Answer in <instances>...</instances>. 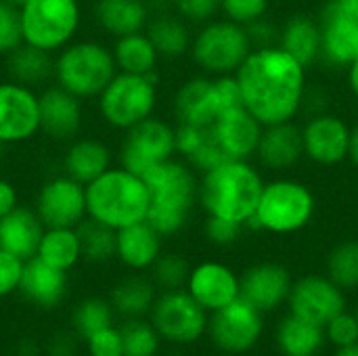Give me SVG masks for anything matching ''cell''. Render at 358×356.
<instances>
[{"mask_svg":"<svg viewBox=\"0 0 358 356\" xmlns=\"http://www.w3.org/2000/svg\"><path fill=\"white\" fill-rule=\"evenodd\" d=\"M235 80L245 109L264 126L287 122L300 107L304 67L283 48L250 52Z\"/></svg>","mask_w":358,"mask_h":356,"instance_id":"cell-1","label":"cell"},{"mask_svg":"<svg viewBox=\"0 0 358 356\" xmlns=\"http://www.w3.org/2000/svg\"><path fill=\"white\" fill-rule=\"evenodd\" d=\"M260 122L235 105L220 111L212 122L201 126L176 128V151L197 170H212L227 162H245L260 141Z\"/></svg>","mask_w":358,"mask_h":356,"instance_id":"cell-2","label":"cell"},{"mask_svg":"<svg viewBox=\"0 0 358 356\" xmlns=\"http://www.w3.org/2000/svg\"><path fill=\"white\" fill-rule=\"evenodd\" d=\"M149 189L147 222L162 235L170 237L182 231L199 195L193 170L176 159H166L143 176Z\"/></svg>","mask_w":358,"mask_h":356,"instance_id":"cell-3","label":"cell"},{"mask_svg":"<svg viewBox=\"0 0 358 356\" xmlns=\"http://www.w3.org/2000/svg\"><path fill=\"white\" fill-rule=\"evenodd\" d=\"M86 216L115 231L143 222L149 210V189L145 180L122 166H111L84 187Z\"/></svg>","mask_w":358,"mask_h":356,"instance_id":"cell-4","label":"cell"},{"mask_svg":"<svg viewBox=\"0 0 358 356\" xmlns=\"http://www.w3.org/2000/svg\"><path fill=\"white\" fill-rule=\"evenodd\" d=\"M260 174L245 162H227L203 172L199 201L210 216L245 222L256 214L262 195Z\"/></svg>","mask_w":358,"mask_h":356,"instance_id":"cell-5","label":"cell"},{"mask_svg":"<svg viewBox=\"0 0 358 356\" xmlns=\"http://www.w3.org/2000/svg\"><path fill=\"white\" fill-rule=\"evenodd\" d=\"M115 73L117 65L111 48L96 40H71L55 59L57 84L82 101L96 99Z\"/></svg>","mask_w":358,"mask_h":356,"instance_id":"cell-6","label":"cell"},{"mask_svg":"<svg viewBox=\"0 0 358 356\" xmlns=\"http://www.w3.org/2000/svg\"><path fill=\"white\" fill-rule=\"evenodd\" d=\"M96 99L105 124L126 132L153 115L157 105V73L136 76L117 71Z\"/></svg>","mask_w":358,"mask_h":356,"instance_id":"cell-7","label":"cell"},{"mask_svg":"<svg viewBox=\"0 0 358 356\" xmlns=\"http://www.w3.org/2000/svg\"><path fill=\"white\" fill-rule=\"evenodd\" d=\"M19 15L23 42L48 52L67 46L82 21L80 0H25Z\"/></svg>","mask_w":358,"mask_h":356,"instance_id":"cell-8","label":"cell"},{"mask_svg":"<svg viewBox=\"0 0 358 356\" xmlns=\"http://www.w3.org/2000/svg\"><path fill=\"white\" fill-rule=\"evenodd\" d=\"M315 210L310 191L294 180H277L262 189L256 214L243 225L254 229H268L275 233H289L302 229Z\"/></svg>","mask_w":358,"mask_h":356,"instance_id":"cell-9","label":"cell"},{"mask_svg":"<svg viewBox=\"0 0 358 356\" xmlns=\"http://www.w3.org/2000/svg\"><path fill=\"white\" fill-rule=\"evenodd\" d=\"M235 105H243L241 90L235 78H195L182 84L176 92L174 115L180 126H201L212 122L220 111Z\"/></svg>","mask_w":358,"mask_h":356,"instance_id":"cell-10","label":"cell"},{"mask_svg":"<svg viewBox=\"0 0 358 356\" xmlns=\"http://www.w3.org/2000/svg\"><path fill=\"white\" fill-rule=\"evenodd\" d=\"M191 52L199 67L224 76L241 67L252 52V42L241 23L214 21L195 36Z\"/></svg>","mask_w":358,"mask_h":356,"instance_id":"cell-11","label":"cell"},{"mask_svg":"<svg viewBox=\"0 0 358 356\" xmlns=\"http://www.w3.org/2000/svg\"><path fill=\"white\" fill-rule=\"evenodd\" d=\"M176 153V130L159 118H147L126 130L117 159L120 166L136 176H145L157 164Z\"/></svg>","mask_w":358,"mask_h":356,"instance_id":"cell-12","label":"cell"},{"mask_svg":"<svg viewBox=\"0 0 358 356\" xmlns=\"http://www.w3.org/2000/svg\"><path fill=\"white\" fill-rule=\"evenodd\" d=\"M151 321L159 338L174 344H191L208 329L206 308L185 290H170L155 298Z\"/></svg>","mask_w":358,"mask_h":356,"instance_id":"cell-13","label":"cell"},{"mask_svg":"<svg viewBox=\"0 0 358 356\" xmlns=\"http://www.w3.org/2000/svg\"><path fill=\"white\" fill-rule=\"evenodd\" d=\"M262 313L243 298H237L231 304L214 311L212 319L208 321L212 342L229 355H239L254 348L262 336Z\"/></svg>","mask_w":358,"mask_h":356,"instance_id":"cell-14","label":"cell"},{"mask_svg":"<svg viewBox=\"0 0 358 356\" xmlns=\"http://www.w3.org/2000/svg\"><path fill=\"white\" fill-rule=\"evenodd\" d=\"M34 210L44 229H76L86 218L84 185L67 174L52 176L40 187Z\"/></svg>","mask_w":358,"mask_h":356,"instance_id":"cell-15","label":"cell"},{"mask_svg":"<svg viewBox=\"0 0 358 356\" xmlns=\"http://www.w3.org/2000/svg\"><path fill=\"white\" fill-rule=\"evenodd\" d=\"M40 132V99L19 82H0V141L25 143Z\"/></svg>","mask_w":358,"mask_h":356,"instance_id":"cell-16","label":"cell"},{"mask_svg":"<svg viewBox=\"0 0 358 356\" xmlns=\"http://www.w3.org/2000/svg\"><path fill=\"white\" fill-rule=\"evenodd\" d=\"M287 300L292 315L321 327H325L334 317L346 311L342 287H338L331 279L319 275H310L294 283Z\"/></svg>","mask_w":358,"mask_h":356,"instance_id":"cell-17","label":"cell"},{"mask_svg":"<svg viewBox=\"0 0 358 356\" xmlns=\"http://www.w3.org/2000/svg\"><path fill=\"white\" fill-rule=\"evenodd\" d=\"M321 50L325 63L340 67L358 59V17L338 6L334 0L321 10Z\"/></svg>","mask_w":358,"mask_h":356,"instance_id":"cell-18","label":"cell"},{"mask_svg":"<svg viewBox=\"0 0 358 356\" xmlns=\"http://www.w3.org/2000/svg\"><path fill=\"white\" fill-rule=\"evenodd\" d=\"M40 132L59 143L78 138L84 124L82 99L63 90L59 84L44 88L40 94Z\"/></svg>","mask_w":358,"mask_h":356,"instance_id":"cell-19","label":"cell"},{"mask_svg":"<svg viewBox=\"0 0 358 356\" xmlns=\"http://www.w3.org/2000/svg\"><path fill=\"white\" fill-rule=\"evenodd\" d=\"M292 292V277L287 269L281 264L264 262L248 269L239 279V298L258 308L260 313H268L287 300Z\"/></svg>","mask_w":358,"mask_h":356,"instance_id":"cell-20","label":"cell"},{"mask_svg":"<svg viewBox=\"0 0 358 356\" xmlns=\"http://www.w3.org/2000/svg\"><path fill=\"white\" fill-rule=\"evenodd\" d=\"M187 292L206 311L214 313L239 298V279L220 262H203L191 271Z\"/></svg>","mask_w":358,"mask_h":356,"instance_id":"cell-21","label":"cell"},{"mask_svg":"<svg viewBox=\"0 0 358 356\" xmlns=\"http://www.w3.org/2000/svg\"><path fill=\"white\" fill-rule=\"evenodd\" d=\"M304 153L319 164H338L348 155L350 130L334 115L315 118L302 132Z\"/></svg>","mask_w":358,"mask_h":356,"instance_id":"cell-22","label":"cell"},{"mask_svg":"<svg viewBox=\"0 0 358 356\" xmlns=\"http://www.w3.org/2000/svg\"><path fill=\"white\" fill-rule=\"evenodd\" d=\"M67 273L48 266L40 258H29L23 262V273L19 281V292L27 302L40 308H55L63 302L67 294Z\"/></svg>","mask_w":358,"mask_h":356,"instance_id":"cell-23","label":"cell"},{"mask_svg":"<svg viewBox=\"0 0 358 356\" xmlns=\"http://www.w3.org/2000/svg\"><path fill=\"white\" fill-rule=\"evenodd\" d=\"M42 233L44 225L40 222L36 210L17 206L0 218V250L25 262L36 256Z\"/></svg>","mask_w":358,"mask_h":356,"instance_id":"cell-24","label":"cell"},{"mask_svg":"<svg viewBox=\"0 0 358 356\" xmlns=\"http://www.w3.org/2000/svg\"><path fill=\"white\" fill-rule=\"evenodd\" d=\"M162 254V235L147 222H136L117 231L115 256L132 271L151 269Z\"/></svg>","mask_w":358,"mask_h":356,"instance_id":"cell-25","label":"cell"},{"mask_svg":"<svg viewBox=\"0 0 358 356\" xmlns=\"http://www.w3.org/2000/svg\"><path fill=\"white\" fill-rule=\"evenodd\" d=\"M109 168H111V149L103 141L90 136L73 138L63 157V172L84 187L94 178H99Z\"/></svg>","mask_w":358,"mask_h":356,"instance_id":"cell-26","label":"cell"},{"mask_svg":"<svg viewBox=\"0 0 358 356\" xmlns=\"http://www.w3.org/2000/svg\"><path fill=\"white\" fill-rule=\"evenodd\" d=\"M151 13L145 0H94V19L103 31L120 38L145 31Z\"/></svg>","mask_w":358,"mask_h":356,"instance_id":"cell-27","label":"cell"},{"mask_svg":"<svg viewBox=\"0 0 358 356\" xmlns=\"http://www.w3.org/2000/svg\"><path fill=\"white\" fill-rule=\"evenodd\" d=\"M260 159L271 168H289L304 153L302 132L287 122L268 126L266 132L260 134L258 149Z\"/></svg>","mask_w":358,"mask_h":356,"instance_id":"cell-28","label":"cell"},{"mask_svg":"<svg viewBox=\"0 0 358 356\" xmlns=\"http://www.w3.org/2000/svg\"><path fill=\"white\" fill-rule=\"evenodd\" d=\"M6 71L13 82L29 88L42 86L55 78V57L48 50L23 42L10 55H6Z\"/></svg>","mask_w":358,"mask_h":356,"instance_id":"cell-29","label":"cell"},{"mask_svg":"<svg viewBox=\"0 0 358 356\" xmlns=\"http://www.w3.org/2000/svg\"><path fill=\"white\" fill-rule=\"evenodd\" d=\"M145 34L149 36L157 55L164 59H178L191 46L189 27L185 25L180 15H172L170 10L151 15L147 21Z\"/></svg>","mask_w":358,"mask_h":356,"instance_id":"cell-30","label":"cell"},{"mask_svg":"<svg viewBox=\"0 0 358 356\" xmlns=\"http://www.w3.org/2000/svg\"><path fill=\"white\" fill-rule=\"evenodd\" d=\"M275 338L285 356H315L325 342V327L289 315L281 321Z\"/></svg>","mask_w":358,"mask_h":356,"instance_id":"cell-31","label":"cell"},{"mask_svg":"<svg viewBox=\"0 0 358 356\" xmlns=\"http://www.w3.org/2000/svg\"><path fill=\"white\" fill-rule=\"evenodd\" d=\"M111 52H113L117 71L136 73V76H147L155 71V65L159 61V55L145 31L115 38Z\"/></svg>","mask_w":358,"mask_h":356,"instance_id":"cell-32","label":"cell"},{"mask_svg":"<svg viewBox=\"0 0 358 356\" xmlns=\"http://www.w3.org/2000/svg\"><path fill=\"white\" fill-rule=\"evenodd\" d=\"M36 258H40L52 269H59L65 273L71 271L82 258L76 229H44Z\"/></svg>","mask_w":358,"mask_h":356,"instance_id":"cell-33","label":"cell"},{"mask_svg":"<svg viewBox=\"0 0 358 356\" xmlns=\"http://www.w3.org/2000/svg\"><path fill=\"white\" fill-rule=\"evenodd\" d=\"M155 283L145 277H128L117 283L111 292L109 304L115 313L128 319H141L153 308L155 302Z\"/></svg>","mask_w":358,"mask_h":356,"instance_id":"cell-34","label":"cell"},{"mask_svg":"<svg viewBox=\"0 0 358 356\" xmlns=\"http://www.w3.org/2000/svg\"><path fill=\"white\" fill-rule=\"evenodd\" d=\"M281 42H283L281 48L287 55H292L304 67V65L313 63L319 57V50H321V31H319V25L313 23L304 15L292 17L287 21V25L283 27Z\"/></svg>","mask_w":358,"mask_h":356,"instance_id":"cell-35","label":"cell"},{"mask_svg":"<svg viewBox=\"0 0 358 356\" xmlns=\"http://www.w3.org/2000/svg\"><path fill=\"white\" fill-rule=\"evenodd\" d=\"M76 233L80 239V250H82L84 260L99 264V262H107L115 258V243H117L115 229L86 216L76 227Z\"/></svg>","mask_w":358,"mask_h":356,"instance_id":"cell-36","label":"cell"},{"mask_svg":"<svg viewBox=\"0 0 358 356\" xmlns=\"http://www.w3.org/2000/svg\"><path fill=\"white\" fill-rule=\"evenodd\" d=\"M113 306L107 300L101 298H88L80 302L73 311V329L82 340H88L101 329H107L113 325Z\"/></svg>","mask_w":358,"mask_h":356,"instance_id":"cell-37","label":"cell"},{"mask_svg":"<svg viewBox=\"0 0 358 356\" xmlns=\"http://www.w3.org/2000/svg\"><path fill=\"white\" fill-rule=\"evenodd\" d=\"M329 279L342 290L358 287V241L340 243L327 258Z\"/></svg>","mask_w":358,"mask_h":356,"instance_id":"cell-38","label":"cell"},{"mask_svg":"<svg viewBox=\"0 0 358 356\" xmlns=\"http://www.w3.org/2000/svg\"><path fill=\"white\" fill-rule=\"evenodd\" d=\"M124 356H155L159 350V334L151 323L130 319L122 329Z\"/></svg>","mask_w":358,"mask_h":356,"instance_id":"cell-39","label":"cell"},{"mask_svg":"<svg viewBox=\"0 0 358 356\" xmlns=\"http://www.w3.org/2000/svg\"><path fill=\"white\" fill-rule=\"evenodd\" d=\"M151 271H153V283L166 292L182 290V285H187L189 275H191L189 262L178 254H164V256L159 254Z\"/></svg>","mask_w":358,"mask_h":356,"instance_id":"cell-40","label":"cell"},{"mask_svg":"<svg viewBox=\"0 0 358 356\" xmlns=\"http://www.w3.org/2000/svg\"><path fill=\"white\" fill-rule=\"evenodd\" d=\"M21 44H23V29H21L19 6L0 0V57L10 55Z\"/></svg>","mask_w":358,"mask_h":356,"instance_id":"cell-41","label":"cell"},{"mask_svg":"<svg viewBox=\"0 0 358 356\" xmlns=\"http://www.w3.org/2000/svg\"><path fill=\"white\" fill-rule=\"evenodd\" d=\"M327 338L331 344H336L338 348L342 346H350L358 342V321L355 315H348L346 311L340 313L338 317H334L327 325H325Z\"/></svg>","mask_w":358,"mask_h":356,"instance_id":"cell-42","label":"cell"},{"mask_svg":"<svg viewBox=\"0 0 358 356\" xmlns=\"http://www.w3.org/2000/svg\"><path fill=\"white\" fill-rule=\"evenodd\" d=\"M86 344H88V355L90 356H124L122 332L115 329L113 325L90 336L86 340Z\"/></svg>","mask_w":358,"mask_h":356,"instance_id":"cell-43","label":"cell"},{"mask_svg":"<svg viewBox=\"0 0 358 356\" xmlns=\"http://www.w3.org/2000/svg\"><path fill=\"white\" fill-rule=\"evenodd\" d=\"M220 6L231 17V21L243 25L254 19H260L268 6V0H222Z\"/></svg>","mask_w":358,"mask_h":356,"instance_id":"cell-44","label":"cell"},{"mask_svg":"<svg viewBox=\"0 0 358 356\" xmlns=\"http://www.w3.org/2000/svg\"><path fill=\"white\" fill-rule=\"evenodd\" d=\"M21 273H23V260L0 250V298L10 296L13 292L19 290Z\"/></svg>","mask_w":358,"mask_h":356,"instance_id":"cell-45","label":"cell"},{"mask_svg":"<svg viewBox=\"0 0 358 356\" xmlns=\"http://www.w3.org/2000/svg\"><path fill=\"white\" fill-rule=\"evenodd\" d=\"M241 227H243L241 222L218 218V216H210L208 222H206V237L212 243H216V245H229V243L239 239Z\"/></svg>","mask_w":358,"mask_h":356,"instance_id":"cell-46","label":"cell"},{"mask_svg":"<svg viewBox=\"0 0 358 356\" xmlns=\"http://www.w3.org/2000/svg\"><path fill=\"white\" fill-rule=\"evenodd\" d=\"M222 0H174V8L182 19L189 21H208L220 8Z\"/></svg>","mask_w":358,"mask_h":356,"instance_id":"cell-47","label":"cell"},{"mask_svg":"<svg viewBox=\"0 0 358 356\" xmlns=\"http://www.w3.org/2000/svg\"><path fill=\"white\" fill-rule=\"evenodd\" d=\"M19 206V193L15 185L6 178H0V218L13 212Z\"/></svg>","mask_w":358,"mask_h":356,"instance_id":"cell-48","label":"cell"},{"mask_svg":"<svg viewBox=\"0 0 358 356\" xmlns=\"http://www.w3.org/2000/svg\"><path fill=\"white\" fill-rule=\"evenodd\" d=\"M250 27L245 29L248 31V38L252 44H260V48H266V44L273 40V29L268 23H264L262 19H254L248 23Z\"/></svg>","mask_w":358,"mask_h":356,"instance_id":"cell-49","label":"cell"},{"mask_svg":"<svg viewBox=\"0 0 358 356\" xmlns=\"http://www.w3.org/2000/svg\"><path fill=\"white\" fill-rule=\"evenodd\" d=\"M145 2H147L151 15H155V13H168L170 6H174V0H145Z\"/></svg>","mask_w":358,"mask_h":356,"instance_id":"cell-50","label":"cell"},{"mask_svg":"<svg viewBox=\"0 0 358 356\" xmlns=\"http://www.w3.org/2000/svg\"><path fill=\"white\" fill-rule=\"evenodd\" d=\"M348 155L352 157V162L358 166V128L355 132H350V145H348Z\"/></svg>","mask_w":358,"mask_h":356,"instance_id":"cell-51","label":"cell"},{"mask_svg":"<svg viewBox=\"0 0 358 356\" xmlns=\"http://www.w3.org/2000/svg\"><path fill=\"white\" fill-rule=\"evenodd\" d=\"M338 6H342L344 10H348V13H352V15H357L358 17V0H334Z\"/></svg>","mask_w":358,"mask_h":356,"instance_id":"cell-52","label":"cell"},{"mask_svg":"<svg viewBox=\"0 0 358 356\" xmlns=\"http://www.w3.org/2000/svg\"><path fill=\"white\" fill-rule=\"evenodd\" d=\"M336 356H358V342L357 344H350V346H342V348H338Z\"/></svg>","mask_w":358,"mask_h":356,"instance_id":"cell-53","label":"cell"},{"mask_svg":"<svg viewBox=\"0 0 358 356\" xmlns=\"http://www.w3.org/2000/svg\"><path fill=\"white\" fill-rule=\"evenodd\" d=\"M350 86H352V90L358 94V59L352 63V67H350Z\"/></svg>","mask_w":358,"mask_h":356,"instance_id":"cell-54","label":"cell"},{"mask_svg":"<svg viewBox=\"0 0 358 356\" xmlns=\"http://www.w3.org/2000/svg\"><path fill=\"white\" fill-rule=\"evenodd\" d=\"M4 2H8V4H13V6H21L25 0H4Z\"/></svg>","mask_w":358,"mask_h":356,"instance_id":"cell-55","label":"cell"},{"mask_svg":"<svg viewBox=\"0 0 358 356\" xmlns=\"http://www.w3.org/2000/svg\"><path fill=\"white\" fill-rule=\"evenodd\" d=\"M4 149H6V145H4V143L0 141V157H2V153H4Z\"/></svg>","mask_w":358,"mask_h":356,"instance_id":"cell-56","label":"cell"},{"mask_svg":"<svg viewBox=\"0 0 358 356\" xmlns=\"http://www.w3.org/2000/svg\"><path fill=\"white\" fill-rule=\"evenodd\" d=\"M355 317H357V321H358V306H357V313H355Z\"/></svg>","mask_w":358,"mask_h":356,"instance_id":"cell-57","label":"cell"}]
</instances>
